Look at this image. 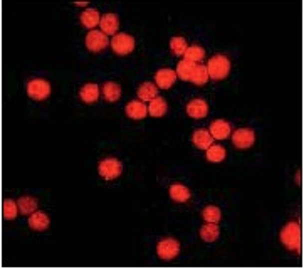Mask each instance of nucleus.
I'll use <instances>...</instances> for the list:
<instances>
[{
  "instance_id": "1",
  "label": "nucleus",
  "mask_w": 304,
  "mask_h": 269,
  "mask_svg": "<svg viewBox=\"0 0 304 269\" xmlns=\"http://www.w3.org/2000/svg\"><path fill=\"white\" fill-rule=\"evenodd\" d=\"M281 240L288 249L301 252V229L298 222H289L288 226H284V229L281 230Z\"/></svg>"
},
{
  "instance_id": "2",
  "label": "nucleus",
  "mask_w": 304,
  "mask_h": 269,
  "mask_svg": "<svg viewBox=\"0 0 304 269\" xmlns=\"http://www.w3.org/2000/svg\"><path fill=\"white\" fill-rule=\"evenodd\" d=\"M207 71H209V78H212L214 81L224 80V78L230 72L229 59L222 54L215 56V58H212L209 64H207Z\"/></svg>"
},
{
  "instance_id": "3",
  "label": "nucleus",
  "mask_w": 304,
  "mask_h": 269,
  "mask_svg": "<svg viewBox=\"0 0 304 269\" xmlns=\"http://www.w3.org/2000/svg\"><path fill=\"white\" fill-rule=\"evenodd\" d=\"M27 94L37 101L47 100L50 94V84L45 80H32L27 84Z\"/></svg>"
},
{
  "instance_id": "4",
  "label": "nucleus",
  "mask_w": 304,
  "mask_h": 269,
  "mask_svg": "<svg viewBox=\"0 0 304 269\" xmlns=\"http://www.w3.org/2000/svg\"><path fill=\"white\" fill-rule=\"evenodd\" d=\"M123 172V165L121 162L116 158H104L99 164V175L106 180H113L118 178Z\"/></svg>"
},
{
  "instance_id": "5",
  "label": "nucleus",
  "mask_w": 304,
  "mask_h": 269,
  "mask_svg": "<svg viewBox=\"0 0 304 269\" xmlns=\"http://www.w3.org/2000/svg\"><path fill=\"white\" fill-rule=\"evenodd\" d=\"M111 48L118 56H126L135 49V39L128 34H116L111 39Z\"/></svg>"
},
{
  "instance_id": "6",
  "label": "nucleus",
  "mask_w": 304,
  "mask_h": 269,
  "mask_svg": "<svg viewBox=\"0 0 304 269\" xmlns=\"http://www.w3.org/2000/svg\"><path fill=\"white\" fill-rule=\"evenodd\" d=\"M256 142V133L252 132L251 128H239L234 132V136H232V143L236 145L237 148L241 150H247L254 145Z\"/></svg>"
},
{
  "instance_id": "7",
  "label": "nucleus",
  "mask_w": 304,
  "mask_h": 269,
  "mask_svg": "<svg viewBox=\"0 0 304 269\" xmlns=\"http://www.w3.org/2000/svg\"><path fill=\"white\" fill-rule=\"evenodd\" d=\"M180 252V242L175 240L172 238H167L163 240H160L158 244V256L165 259V261H170V259H175Z\"/></svg>"
},
{
  "instance_id": "8",
  "label": "nucleus",
  "mask_w": 304,
  "mask_h": 269,
  "mask_svg": "<svg viewBox=\"0 0 304 269\" xmlns=\"http://www.w3.org/2000/svg\"><path fill=\"white\" fill-rule=\"evenodd\" d=\"M108 44H109V39L103 30L101 32L91 30L89 34L86 36V48L93 50V52H99V50H103L104 48H108Z\"/></svg>"
},
{
  "instance_id": "9",
  "label": "nucleus",
  "mask_w": 304,
  "mask_h": 269,
  "mask_svg": "<svg viewBox=\"0 0 304 269\" xmlns=\"http://www.w3.org/2000/svg\"><path fill=\"white\" fill-rule=\"evenodd\" d=\"M175 80H177V72L172 71V69H162V71H158L155 74L156 86L162 88V90H168V88H172Z\"/></svg>"
},
{
  "instance_id": "10",
  "label": "nucleus",
  "mask_w": 304,
  "mask_h": 269,
  "mask_svg": "<svg viewBox=\"0 0 304 269\" xmlns=\"http://www.w3.org/2000/svg\"><path fill=\"white\" fill-rule=\"evenodd\" d=\"M187 113L192 118H204L209 113V104L204 100H193L187 104Z\"/></svg>"
},
{
  "instance_id": "11",
  "label": "nucleus",
  "mask_w": 304,
  "mask_h": 269,
  "mask_svg": "<svg viewBox=\"0 0 304 269\" xmlns=\"http://www.w3.org/2000/svg\"><path fill=\"white\" fill-rule=\"evenodd\" d=\"M101 29H103V32L106 36H113L116 34L118 27H119V18L116 14H106L104 17H101Z\"/></svg>"
},
{
  "instance_id": "12",
  "label": "nucleus",
  "mask_w": 304,
  "mask_h": 269,
  "mask_svg": "<svg viewBox=\"0 0 304 269\" xmlns=\"http://www.w3.org/2000/svg\"><path fill=\"white\" fill-rule=\"evenodd\" d=\"M210 134L215 140H225L230 134V124L227 122H224V120H217V122L212 123Z\"/></svg>"
},
{
  "instance_id": "13",
  "label": "nucleus",
  "mask_w": 304,
  "mask_h": 269,
  "mask_svg": "<svg viewBox=\"0 0 304 269\" xmlns=\"http://www.w3.org/2000/svg\"><path fill=\"white\" fill-rule=\"evenodd\" d=\"M126 114L133 120H141L148 114V106H145L141 101H131L126 106Z\"/></svg>"
},
{
  "instance_id": "14",
  "label": "nucleus",
  "mask_w": 304,
  "mask_h": 269,
  "mask_svg": "<svg viewBox=\"0 0 304 269\" xmlns=\"http://www.w3.org/2000/svg\"><path fill=\"white\" fill-rule=\"evenodd\" d=\"M192 140H193V145H195V146L207 150V148L212 146V142H214V138H212L210 132H207V130H197V132L193 133Z\"/></svg>"
},
{
  "instance_id": "15",
  "label": "nucleus",
  "mask_w": 304,
  "mask_h": 269,
  "mask_svg": "<svg viewBox=\"0 0 304 269\" xmlns=\"http://www.w3.org/2000/svg\"><path fill=\"white\" fill-rule=\"evenodd\" d=\"M29 226L34 230H45L49 227V216L44 212H34L29 217Z\"/></svg>"
},
{
  "instance_id": "16",
  "label": "nucleus",
  "mask_w": 304,
  "mask_h": 269,
  "mask_svg": "<svg viewBox=\"0 0 304 269\" xmlns=\"http://www.w3.org/2000/svg\"><path fill=\"white\" fill-rule=\"evenodd\" d=\"M81 22L87 29H93V27H96L101 22L99 12L96 10V8H86V10L81 14Z\"/></svg>"
},
{
  "instance_id": "17",
  "label": "nucleus",
  "mask_w": 304,
  "mask_h": 269,
  "mask_svg": "<svg viewBox=\"0 0 304 269\" xmlns=\"http://www.w3.org/2000/svg\"><path fill=\"white\" fill-rule=\"evenodd\" d=\"M170 197L173 198L175 202H187L190 198V190H188L185 185L182 184H173L170 187Z\"/></svg>"
},
{
  "instance_id": "18",
  "label": "nucleus",
  "mask_w": 304,
  "mask_h": 269,
  "mask_svg": "<svg viewBox=\"0 0 304 269\" xmlns=\"http://www.w3.org/2000/svg\"><path fill=\"white\" fill-rule=\"evenodd\" d=\"M167 110H168L167 101H165L163 98H158V96H156L155 100H151V101H150L148 113L151 114V116H155V118L163 116V114L167 113Z\"/></svg>"
},
{
  "instance_id": "19",
  "label": "nucleus",
  "mask_w": 304,
  "mask_h": 269,
  "mask_svg": "<svg viewBox=\"0 0 304 269\" xmlns=\"http://www.w3.org/2000/svg\"><path fill=\"white\" fill-rule=\"evenodd\" d=\"M79 96L84 103H94L99 98V88L96 84H84L81 88Z\"/></svg>"
},
{
  "instance_id": "20",
  "label": "nucleus",
  "mask_w": 304,
  "mask_h": 269,
  "mask_svg": "<svg viewBox=\"0 0 304 269\" xmlns=\"http://www.w3.org/2000/svg\"><path fill=\"white\" fill-rule=\"evenodd\" d=\"M195 66H197L195 62H190V61H185V59H183V61L178 62V66H177V76L180 78L182 81H190L192 74L195 71Z\"/></svg>"
},
{
  "instance_id": "21",
  "label": "nucleus",
  "mask_w": 304,
  "mask_h": 269,
  "mask_svg": "<svg viewBox=\"0 0 304 269\" xmlns=\"http://www.w3.org/2000/svg\"><path fill=\"white\" fill-rule=\"evenodd\" d=\"M19 212L20 214H25V216H29V214H34L35 210H37V200H35L34 197H20L19 198Z\"/></svg>"
},
{
  "instance_id": "22",
  "label": "nucleus",
  "mask_w": 304,
  "mask_h": 269,
  "mask_svg": "<svg viewBox=\"0 0 304 269\" xmlns=\"http://www.w3.org/2000/svg\"><path fill=\"white\" fill-rule=\"evenodd\" d=\"M103 96L106 101L113 103V101H118L119 96H121V88L116 82H106L103 88Z\"/></svg>"
},
{
  "instance_id": "23",
  "label": "nucleus",
  "mask_w": 304,
  "mask_h": 269,
  "mask_svg": "<svg viewBox=\"0 0 304 269\" xmlns=\"http://www.w3.org/2000/svg\"><path fill=\"white\" fill-rule=\"evenodd\" d=\"M219 234H220V230H219L217 224H214V222H209V224H205L200 229V238L207 240V242H214V240L219 238Z\"/></svg>"
},
{
  "instance_id": "24",
  "label": "nucleus",
  "mask_w": 304,
  "mask_h": 269,
  "mask_svg": "<svg viewBox=\"0 0 304 269\" xmlns=\"http://www.w3.org/2000/svg\"><path fill=\"white\" fill-rule=\"evenodd\" d=\"M190 81L197 86L205 84V82L209 81V71H207V66H204V64H197L195 71H193L192 78H190Z\"/></svg>"
},
{
  "instance_id": "25",
  "label": "nucleus",
  "mask_w": 304,
  "mask_h": 269,
  "mask_svg": "<svg viewBox=\"0 0 304 269\" xmlns=\"http://www.w3.org/2000/svg\"><path fill=\"white\" fill-rule=\"evenodd\" d=\"M156 94H158V91H156V86L153 82H145V84H141L140 90H138V96H140V100L143 101L155 100Z\"/></svg>"
},
{
  "instance_id": "26",
  "label": "nucleus",
  "mask_w": 304,
  "mask_h": 269,
  "mask_svg": "<svg viewBox=\"0 0 304 269\" xmlns=\"http://www.w3.org/2000/svg\"><path fill=\"white\" fill-rule=\"evenodd\" d=\"M185 61H190V62H199L204 59V56H205V50L200 48V46H190V48H187L185 50Z\"/></svg>"
},
{
  "instance_id": "27",
  "label": "nucleus",
  "mask_w": 304,
  "mask_h": 269,
  "mask_svg": "<svg viewBox=\"0 0 304 269\" xmlns=\"http://www.w3.org/2000/svg\"><path fill=\"white\" fill-rule=\"evenodd\" d=\"M2 212H3V219L12 220V219H15V217H17L19 206H17V204L13 202V200H10V198H7V200H3Z\"/></svg>"
},
{
  "instance_id": "28",
  "label": "nucleus",
  "mask_w": 304,
  "mask_h": 269,
  "mask_svg": "<svg viewBox=\"0 0 304 269\" xmlns=\"http://www.w3.org/2000/svg\"><path fill=\"white\" fill-rule=\"evenodd\" d=\"M225 158V148L220 145H214L207 150V160L214 162V164H219Z\"/></svg>"
},
{
  "instance_id": "29",
  "label": "nucleus",
  "mask_w": 304,
  "mask_h": 269,
  "mask_svg": "<svg viewBox=\"0 0 304 269\" xmlns=\"http://www.w3.org/2000/svg\"><path fill=\"white\" fill-rule=\"evenodd\" d=\"M202 217H204L207 222H214V224H217V222L220 220V217H222V212H220L219 207L209 206L202 210Z\"/></svg>"
},
{
  "instance_id": "30",
  "label": "nucleus",
  "mask_w": 304,
  "mask_h": 269,
  "mask_svg": "<svg viewBox=\"0 0 304 269\" xmlns=\"http://www.w3.org/2000/svg\"><path fill=\"white\" fill-rule=\"evenodd\" d=\"M187 40L183 39V37H172V40H170V49H172V52L175 56H183L187 50Z\"/></svg>"
},
{
  "instance_id": "31",
  "label": "nucleus",
  "mask_w": 304,
  "mask_h": 269,
  "mask_svg": "<svg viewBox=\"0 0 304 269\" xmlns=\"http://www.w3.org/2000/svg\"><path fill=\"white\" fill-rule=\"evenodd\" d=\"M76 6H79V7H87V2H76Z\"/></svg>"
}]
</instances>
